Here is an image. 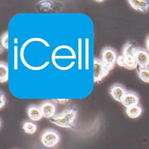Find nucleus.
<instances>
[{
	"instance_id": "a211bd4d",
	"label": "nucleus",
	"mask_w": 149,
	"mask_h": 149,
	"mask_svg": "<svg viewBox=\"0 0 149 149\" xmlns=\"http://www.w3.org/2000/svg\"><path fill=\"white\" fill-rule=\"evenodd\" d=\"M6 98L5 94L1 91L0 93V108L1 109L3 108L6 104Z\"/></svg>"
},
{
	"instance_id": "dca6fc26",
	"label": "nucleus",
	"mask_w": 149,
	"mask_h": 149,
	"mask_svg": "<svg viewBox=\"0 0 149 149\" xmlns=\"http://www.w3.org/2000/svg\"><path fill=\"white\" fill-rule=\"evenodd\" d=\"M1 45L4 48H8V32H5L4 34L2 35L1 38Z\"/></svg>"
},
{
	"instance_id": "6e6552de",
	"label": "nucleus",
	"mask_w": 149,
	"mask_h": 149,
	"mask_svg": "<svg viewBox=\"0 0 149 149\" xmlns=\"http://www.w3.org/2000/svg\"><path fill=\"white\" fill-rule=\"evenodd\" d=\"M40 110L44 117L49 118L56 115V106L54 102L50 100H46L40 104Z\"/></svg>"
},
{
	"instance_id": "9d476101",
	"label": "nucleus",
	"mask_w": 149,
	"mask_h": 149,
	"mask_svg": "<svg viewBox=\"0 0 149 149\" xmlns=\"http://www.w3.org/2000/svg\"><path fill=\"white\" fill-rule=\"evenodd\" d=\"M128 3L132 8L141 13H147L149 9L148 0H129Z\"/></svg>"
},
{
	"instance_id": "4468645a",
	"label": "nucleus",
	"mask_w": 149,
	"mask_h": 149,
	"mask_svg": "<svg viewBox=\"0 0 149 149\" xmlns=\"http://www.w3.org/2000/svg\"><path fill=\"white\" fill-rule=\"evenodd\" d=\"M137 72L139 78L141 81L146 83H149V67L139 66Z\"/></svg>"
},
{
	"instance_id": "1a4fd4ad",
	"label": "nucleus",
	"mask_w": 149,
	"mask_h": 149,
	"mask_svg": "<svg viewBox=\"0 0 149 149\" xmlns=\"http://www.w3.org/2000/svg\"><path fill=\"white\" fill-rule=\"evenodd\" d=\"M139 100L138 94L132 91H127L121 103L127 108L139 104Z\"/></svg>"
},
{
	"instance_id": "f3484780",
	"label": "nucleus",
	"mask_w": 149,
	"mask_h": 149,
	"mask_svg": "<svg viewBox=\"0 0 149 149\" xmlns=\"http://www.w3.org/2000/svg\"><path fill=\"white\" fill-rule=\"evenodd\" d=\"M116 64L119 67L124 68L126 67V61L124 56L123 55L118 56L116 60Z\"/></svg>"
},
{
	"instance_id": "39448f33",
	"label": "nucleus",
	"mask_w": 149,
	"mask_h": 149,
	"mask_svg": "<svg viewBox=\"0 0 149 149\" xmlns=\"http://www.w3.org/2000/svg\"><path fill=\"white\" fill-rule=\"evenodd\" d=\"M109 70L103 63L101 59L94 58L93 60V81L98 83L102 79L109 74Z\"/></svg>"
},
{
	"instance_id": "ddd939ff",
	"label": "nucleus",
	"mask_w": 149,
	"mask_h": 149,
	"mask_svg": "<svg viewBox=\"0 0 149 149\" xmlns=\"http://www.w3.org/2000/svg\"><path fill=\"white\" fill-rule=\"evenodd\" d=\"M22 128L26 134L33 135L38 130V125L34 121L25 120L22 123Z\"/></svg>"
},
{
	"instance_id": "423d86ee",
	"label": "nucleus",
	"mask_w": 149,
	"mask_h": 149,
	"mask_svg": "<svg viewBox=\"0 0 149 149\" xmlns=\"http://www.w3.org/2000/svg\"><path fill=\"white\" fill-rule=\"evenodd\" d=\"M127 90L125 87L121 84H113L110 87L109 93L114 100L118 102H121L126 94Z\"/></svg>"
},
{
	"instance_id": "9b49d317",
	"label": "nucleus",
	"mask_w": 149,
	"mask_h": 149,
	"mask_svg": "<svg viewBox=\"0 0 149 149\" xmlns=\"http://www.w3.org/2000/svg\"><path fill=\"white\" fill-rule=\"evenodd\" d=\"M27 114L31 120L39 121L43 117L40 107L37 105L32 104L27 108Z\"/></svg>"
},
{
	"instance_id": "20e7f679",
	"label": "nucleus",
	"mask_w": 149,
	"mask_h": 149,
	"mask_svg": "<svg viewBox=\"0 0 149 149\" xmlns=\"http://www.w3.org/2000/svg\"><path fill=\"white\" fill-rule=\"evenodd\" d=\"M118 53L112 47H105L101 52V60L107 68L111 71L116 64Z\"/></svg>"
},
{
	"instance_id": "f03ea898",
	"label": "nucleus",
	"mask_w": 149,
	"mask_h": 149,
	"mask_svg": "<svg viewBox=\"0 0 149 149\" xmlns=\"http://www.w3.org/2000/svg\"><path fill=\"white\" fill-rule=\"evenodd\" d=\"M138 47V46L133 42H128L123 47L121 55L124 56L125 58V68L129 70H133L136 68L138 65L135 59L134 54Z\"/></svg>"
},
{
	"instance_id": "2eb2a0df",
	"label": "nucleus",
	"mask_w": 149,
	"mask_h": 149,
	"mask_svg": "<svg viewBox=\"0 0 149 149\" xmlns=\"http://www.w3.org/2000/svg\"><path fill=\"white\" fill-rule=\"evenodd\" d=\"M8 79V66L6 63L1 62L0 63V82L5 83Z\"/></svg>"
},
{
	"instance_id": "0eeeda50",
	"label": "nucleus",
	"mask_w": 149,
	"mask_h": 149,
	"mask_svg": "<svg viewBox=\"0 0 149 149\" xmlns=\"http://www.w3.org/2000/svg\"><path fill=\"white\" fill-rule=\"evenodd\" d=\"M137 64L141 67H149V51L147 49L138 47L134 54Z\"/></svg>"
},
{
	"instance_id": "f8f14e48",
	"label": "nucleus",
	"mask_w": 149,
	"mask_h": 149,
	"mask_svg": "<svg viewBox=\"0 0 149 149\" xmlns=\"http://www.w3.org/2000/svg\"><path fill=\"white\" fill-rule=\"evenodd\" d=\"M143 107L139 104L127 108L125 110L127 115L132 119H135L139 117L143 113Z\"/></svg>"
},
{
	"instance_id": "6ab92c4d",
	"label": "nucleus",
	"mask_w": 149,
	"mask_h": 149,
	"mask_svg": "<svg viewBox=\"0 0 149 149\" xmlns=\"http://www.w3.org/2000/svg\"><path fill=\"white\" fill-rule=\"evenodd\" d=\"M146 49H147L148 51H149V35L147 37V38L146 40Z\"/></svg>"
},
{
	"instance_id": "7ed1b4c3",
	"label": "nucleus",
	"mask_w": 149,
	"mask_h": 149,
	"mask_svg": "<svg viewBox=\"0 0 149 149\" xmlns=\"http://www.w3.org/2000/svg\"><path fill=\"white\" fill-rule=\"evenodd\" d=\"M40 142L47 148H53L58 145L61 141L59 132L53 129H47L40 135Z\"/></svg>"
},
{
	"instance_id": "f257e3e1",
	"label": "nucleus",
	"mask_w": 149,
	"mask_h": 149,
	"mask_svg": "<svg viewBox=\"0 0 149 149\" xmlns=\"http://www.w3.org/2000/svg\"><path fill=\"white\" fill-rule=\"evenodd\" d=\"M77 110L74 107H69L61 113L56 114L49 119L51 123L61 128L72 129L77 118Z\"/></svg>"
}]
</instances>
